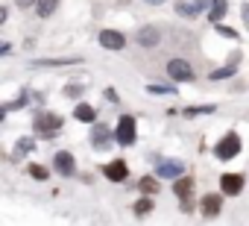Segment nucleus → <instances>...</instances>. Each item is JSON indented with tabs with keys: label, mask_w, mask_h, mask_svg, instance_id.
Wrapping results in <instances>:
<instances>
[{
	"label": "nucleus",
	"mask_w": 249,
	"mask_h": 226,
	"mask_svg": "<svg viewBox=\"0 0 249 226\" xmlns=\"http://www.w3.org/2000/svg\"><path fill=\"white\" fill-rule=\"evenodd\" d=\"M33 130H36V138H56L62 130V118L53 115V112H38L33 121Z\"/></svg>",
	"instance_id": "nucleus-1"
},
{
	"label": "nucleus",
	"mask_w": 249,
	"mask_h": 226,
	"mask_svg": "<svg viewBox=\"0 0 249 226\" xmlns=\"http://www.w3.org/2000/svg\"><path fill=\"white\" fill-rule=\"evenodd\" d=\"M240 153V135L237 132H226L217 144H214V156L220 159V162H229V159H234Z\"/></svg>",
	"instance_id": "nucleus-2"
},
{
	"label": "nucleus",
	"mask_w": 249,
	"mask_h": 226,
	"mask_svg": "<svg viewBox=\"0 0 249 226\" xmlns=\"http://www.w3.org/2000/svg\"><path fill=\"white\" fill-rule=\"evenodd\" d=\"M114 141H117V144H123V147L135 144V118H132V115H123V118L117 121V130H114Z\"/></svg>",
	"instance_id": "nucleus-3"
},
{
	"label": "nucleus",
	"mask_w": 249,
	"mask_h": 226,
	"mask_svg": "<svg viewBox=\"0 0 249 226\" xmlns=\"http://www.w3.org/2000/svg\"><path fill=\"white\" fill-rule=\"evenodd\" d=\"M185 173V165L176 162V159H159L156 165V176H164V179H182Z\"/></svg>",
	"instance_id": "nucleus-4"
},
{
	"label": "nucleus",
	"mask_w": 249,
	"mask_h": 226,
	"mask_svg": "<svg viewBox=\"0 0 249 226\" xmlns=\"http://www.w3.org/2000/svg\"><path fill=\"white\" fill-rule=\"evenodd\" d=\"M167 74H170L176 82H191V79H194V68H191L185 59H170V62H167Z\"/></svg>",
	"instance_id": "nucleus-5"
},
{
	"label": "nucleus",
	"mask_w": 249,
	"mask_h": 226,
	"mask_svg": "<svg viewBox=\"0 0 249 226\" xmlns=\"http://www.w3.org/2000/svg\"><path fill=\"white\" fill-rule=\"evenodd\" d=\"M111 138H114V130H108L106 124H94V130H91V144H94L97 150H106V147L111 144Z\"/></svg>",
	"instance_id": "nucleus-6"
},
{
	"label": "nucleus",
	"mask_w": 249,
	"mask_h": 226,
	"mask_svg": "<svg viewBox=\"0 0 249 226\" xmlns=\"http://www.w3.org/2000/svg\"><path fill=\"white\" fill-rule=\"evenodd\" d=\"M100 44L106 50H123V44H126V36L117 33V30H103L100 33Z\"/></svg>",
	"instance_id": "nucleus-7"
},
{
	"label": "nucleus",
	"mask_w": 249,
	"mask_h": 226,
	"mask_svg": "<svg viewBox=\"0 0 249 226\" xmlns=\"http://www.w3.org/2000/svg\"><path fill=\"white\" fill-rule=\"evenodd\" d=\"M103 173H106V179H111V182H123L129 176V168H126V162L123 159H117V162H108L106 168H103Z\"/></svg>",
	"instance_id": "nucleus-8"
},
{
	"label": "nucleus",
	"mask_w": 249,
	"mask_h": 226,
	"mask_svg": "<svg viewBox=\"0 0 249 226\" xmlns=\"http://www.w3.org/2000/svg\"><path fill=\"white\" fill-rule=\"evenodd\" d=\"M53 165H56V170L62 173V176H73L76 173V159L68 153V150H62V153H56V159H53Z\"/></svg>",
	"instance_id": "nucleus-9"
},
{
	"label": "nucleus",
	"mask_w": 249,
	"mask_h": 226,
	"mask_svg": "<svg viewBox=\"0 0 249 226\" xmlns=\"http://www.w3.org/2000/svg\"><path fill=\"white\" fill-rule=\"evenodd\" d=\"M220 188H223V194L234 197V194L243 191V176H240V173H223V176H220Z\"/></svg>",
	"instance_id": "nucleus-10"
},
{
	"label": "nucleus",
	"mask_w": 249,
	"mask_h": 226,
	"mask_svg": "<svg viewBox=\"0 0 249 226\" xmlns=\"http://www.w3.org/2000/svg\"><path fill=\"white\" fill-rule=\"evenodd\" d=\"M135 38H138L141 47H156V44L161 41V30H159V27H141Z\"/></svg>",
	"instance_id": "nucleus-11"
},
{
	"label": "nucleus",
	"mask_w": 249,
	"mask_h": 226,
	"mask_svg": "<svg viewBox=\"0 0 249 226\" xmlns=\"http://www.w3.org/2000/svg\"><path fill=\"white\" fill-rule=\"evenodd\" d=\"M202 9H211V0H194V3H179V6H176V12H179L182 18H194V15H199Z\"/></svg>",
	"instance_id": "nucleus-12"
},
{
	"label": "nucleus",
	"mask_w": 249,
	"mask_h": 226,
	"mask_svg": "<svg viewBox=\"0 0 249 226\" xmlns=\"http://www.w3.org/2000/svg\"><path fill=\"white\" fill-rule=\"evenodd\" d=\"M220 206H223L220 194H205L199 208H202V214H205V217H214V214H220Z\"/></svg>",
	"instance_id": "nucleus-13"
},
{
	"label": "nucleus",
	"mask_w": 249,
	"mask_h": 226,
	"mask_svg": "<svg viewBox=\"0 0 249 226\" xmlns=\"http://www.w3.org/2000/svg\"><path fill=\"white\" fill-rule=\"evenodd\" d=\"M173 194L185 203V200H191V194H194V179L191 176H182V179H176V185H173Z\"/></svg>",
	"instance_id": "nucleus-14"
},
{
	"label": "nucleus",
	"mask_w": 249,
	"mask_h": 226,
	"mask_svg": "<svg viewBox=\"0 0 249 226\" xmlns=\"http://www.w3.org/2000/svg\"><path fill=\"white\" fill-rule=\"evenodd\" d=\"M226 12H229V3H226V0H211V12H208V18H211L214 27H220V21L226 18Z\"/></svg>",
	"instance_id": "nucleus-15"
},
{
	"label": "nucleus",
	"mask_w": 249,
	"mask_h": 226,
	"mask_svg": "<svg viewBox=\"0 0 249 226\" xmlns=\"http://www.w3.org/2000/svg\"><path fill=\"white\" fill-rule=\"evenodd\" d=\"M73 118H76V121H82V124H94V121H97V109H94V106H88V103H79V106H76V112H73Z\"/></svg>",
	"instance_id": "nucleus-16"
},
{
	"label": "nucleus",
	"mask_w": 249,
	"mask_h": 226,
	"mask_svg": "<svg viewBox=\"0 0 249 226\" xmlns=\"http://www.w3.org/2000/svg\"><path fill=\"white\" fill-rule=\"evenodd\" d=\"M234 71H237V56H231V59H229V65H223V68L211 71V79H214V82H217V79H229V76H234Z\"/></svg>",
	"instance_id": "nucleus-17"
},
{
	"label": "nucleus",
	"mask_w": 249,
	"mask_h": 226,
	"mask_svg": "<svg viewBox=\"0 0 249 226\" xmlns=\"http://www.w3.org/2000/svg\"><path fill=\"white\" fill-rule=\"evenodd\" d=\"M59 6V0H38V18H50Z\"/></svg>",
	"instance_id": "nucleus-18"
},
{
	"label": "nucleus",
	"mask_w": 249,
	"mask_h": 226,
	"mask_svg": "<svg viewBox=\"0 0 249 226\" xmlns=\"http://www.w3.org/2000/svg\"><path fill=\"white\" fill-rule=\"evenodd\" d=\"M33 147H36V141H33V138H21V141L15 144V156H24V153H33Z\"/></svg>",
	"instance_id": "nucleus-19"
},
{
	"label": "nucleus",
	"mask_w": 249,
	"mask_h": 226,
	"mask_svg": "<svg viewBox=\"0 0 249 226\" xmlns=\"http://www.w3.org/2000/svg\"><path fill=\"white\" fill-rule=\"evenodd\" d=\"M141 191H144V194H156V191H159V179H156V176H144V179H141Z\"/></svg>",
	"instance_id": "nucleus-20"
},
{
	"label": "nucleus",
	"mask_w": 249,
	"mask_h": 226,
	"mask_svg": "<svg viewBox=\"0 0 249 226\" xmlns=\"http://www.w3.org/2000/svg\"><path fill=\"white\" fill-rule=\"evenodd\" d=\"M30 176L38 179V182H44V179H47V168H44V165H30Z\"/></svg>",
	"instance_id": "nucleus-21"
},
{
	"label": "nucleus",
	"mask_w": 249,
	"mask_h": 226,
	"mask_svg": "<svg viewBox=\"0 0 249 226\" xmlns=\"http://www.w3.org/2000/svg\"><path fill=\"white\" fill-rule=\"evenodd\" d=\"M185 115L194 118V115H214V106H196V109H185Z\"/></svg>",
	"instance_id": "nucleus-22"
},
{
	"label": "nucleus",
	"mask_w": 249,
	"mask_h": 226,
	"mask_svg": "<svg viewBox=\"0 0 249 226\" xmlns=\"http://www.w3.org/2000/svg\"><path fill=\"white\" fill-rule=\"evenodd\" d=\"M76 62H82V59H41L36 65H76Z\"/></svg>",
	"instance_id": "nucleus-23"
},
{
	"label": "nucleus",
	"mask_w": 249,
	"mask_h": 226,
	"mask_svg": "<svg viewBox=\"0 0 249 226\" xmlns=\"http://www.w3.org/2000/svg\"><path fill=\"white\" fill-rule=\"evenodd\" d=\"M150 208H153V200H147V197L135 203V214H150Z\"/></svg>",
	"instance_id": "nucleus-24"
},
{
	"label": "nucleus",
	"mask_w": 249,
	"mask_h": 226,
	"mask_svg": "<svg viewBox=\"0 0 249 226\" xmlns=\"http://www.w3.org/2000/svg\"><path fill=\"white\" fill-rule=\"evenodd\" d=\"M150 91H153V94H176L173 85H150Z\"/></svg>",
	"instance_id": "nucleus-25"
},
{
	"label": "nucleus",
	"mask_w": 249,
	"mask_h": 226,
	"mask_svg": "<svg viewBox=\"0 0 249 226\" xmlns=\"http://www.w3.org/2000/svg\"><path fill=\"white\" fill-rule=\"evenodd\" d=\"M82 94V85H65V97H79Z\"/></svg>",
	"instance_id": "nucleus-26"
},
{
	"label": "nucleus",
	"mask_w": 249,
	"mask_h": 226,
	"mask_svg": "<svg viewBox=\"0 0 249 226\" xmlns=\"http://www.w3.org/2000/svg\"><path fill=\"white\" fill-rule=\"evenodd\" d=\"M217 33H220V36H223V38H234V36H237V33H234V30H229V27H223V24H220V27H217Z\"/></svg>",
	"instance_id": "nucleus-27"
},
{
	"label": "nucleus",
	"mask_w": 249,
	"mask_h": 226,
	"mask_svg": "<svg viewBox=\"0 0 249 226\" xmlns=\"http://www.w3.org/2000/svg\"><path fill=\"white\" fill-rule=\"evenodd\" d=\"M240 12H243V24L249 27V6H240Z\"/></svg>",
	"instance_id": "nucleus-28"
},
{
	"label": "nucleus",
	"mask_w": 249,
	"mask_h": 226,
	"mask_svg": "<svg viewBox=\"0 0 249 226\" xmlns=\"http://www.w3.org/2000/svg\"><path fill=\"white\" fill-rule=\"evenodd\" d=\"M15 3H18V6L24 9V6H33V3H36V0H15Z\"/></svg>",
	"instance_id": "nucleus-29"
},
{
	"label": "nucleus",
	"mask_w": 249,
	"mask_h": 226,
	"mask_svg": "<svg viewBox=\"0 0 249 226\" xmlns=\"http://www.w3.org/2000/svg\"><path fill=\"white\" fill-rule=\"evenodd\" d=\"M144 3H153V6H159V3H164V0H144Z\"/></svg>",
	"instance_id": "nucleus-30"
}]
</instances>
